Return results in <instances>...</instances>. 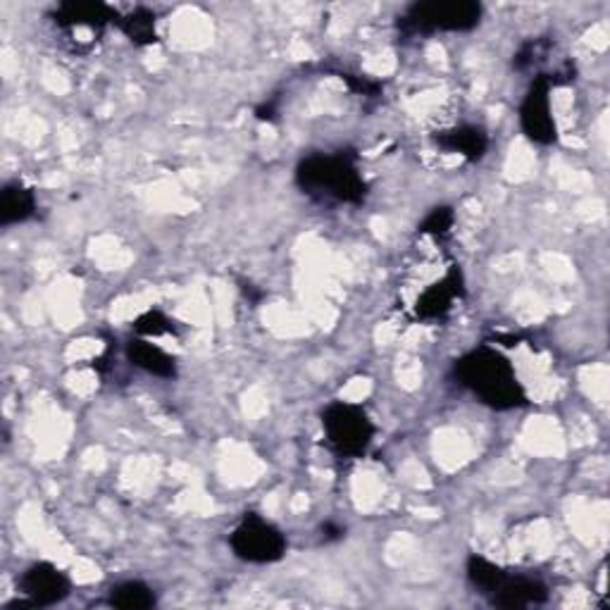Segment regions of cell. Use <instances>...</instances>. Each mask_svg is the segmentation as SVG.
Segmentation results:
<instances>
[{"instance_id": "cell-1", "label": "cell", "mask_w": 610, "mask_h": 610, "mask_svg": "<svg viewBox=\"0 0 610 610\" xmlns=\"http://www.w3.org/2000/svg\"><path fill=\"white\" fill-rule=\"evenodd\" d=\"M453 378L479 399V403L494 411H513L527 405V394L518 380V372L504 353L492 347H477L461 355L453 363Z\"/></svg>"}, {"instance_id": "cell-2", "label": "cell", "mask_w": 610, "mask_h": 610, "mask_svg": "<svg viewBox=\"0 0 610 610\" xmlns=\"http://www.w3.org/2000/svg\"><path fill=\"white\" fill-rule=\"evenodd\" d=\"M296 184L299 189L327 203H349L361 206L368 198V184L349 153H316L308 155L296 167Z\"/></svg>"}, {"instance_id": "cell-3", "label": "cell", "mask_w": 610, "mask_h": 610, "mask_svg": "<svg viewBox=\"0 0 610 610\" xmlns=\"http://www.w3.org/2000/svg\"><path fill=\"white\" fill-rule=\"evenodd\" d=\"M482 22V6L475 0H430L413 3L399 18L403 37H432L440 31H473Z\"/></svg>"}, {"instance_id": "cell-4", "label": "cell", "mask_w": 610, "mask_h": 610, "mask_svg": "<svg viewBox=\"0 0 610 610\" xmlns=\"http://www.w3.org/2000/svg\"><path fill=\"white\" fill-rule=\"evenodd\" d=\"M324 442L343 461L363 458L370 451L378 427L361 405L334 401L322 411Z\"/></svg>"}, {"instance_id": "cell-5", "label": "cell", "mask_w": 610, "mask_h": 610, "mask_svg": "<svg viewBox=\"0 0 610 610\" xmlns=\"http://www.w3.org/2000/svg\"><path fill=\"white\" fill-rule=\"evenodd\" d=\"M229 546L239 560L268 566V562L285 558L287 537L277 525L262 520L256 513H248L229 535Z\"/></svg>"}, {"instance_id": "cell-6", "label": "cell", "mask_w": 610, "mask_h": 610, "mask_svg": "<svg viewBox=\"0 0 610 610\" xmlns=\"http://www.w3.org/2000/svg\"><path fill=\"white\" fill-rule=\"evenodd\" d=\"M18 587L22 591V599L10 601L6 608H49L58 606L70 597L72 582L70 577L55 568L53 562H34L29 566L18 580Z\"/></svg>"}, {"instance_id": "cell-7", "label": "cell", "mask_w": 610, "mask_h": 610, "mask_svg": "<svg viewBox=\"0 0 610 610\" xmlns=\"http://www.w3.org/2000/svg\"><path fill=\"white\" fill-rule=\"evenodd\" d=\"M551 82L544 74L531 80L520 103V127L529 141L539 146H551L558 141V127L551 111Z\"/></svg>"}, {"instance_id": "cell-8", "label": "cell", "mask_w": 610, "mask_h": 610, "mask_svg": "<svg viewBox=\"0 0 610 610\" xmlns=\"http://www.w3.org/2000/svg\"><path fill=\"white\" fill-rule=\"evenodd\" d=\"M546 601H549V587H546L539 577L515 575V572H506L504 582H500L489 597L492 606L508 608V610L541 606Z\"/></svg>"}, {"instance_id": "cell-9", "label": "cell", "mask_w": 610, "mask_h": 610, "mask_svg": "<svg viewBox=\"0 0 610 610\" xmlns=\"http://www.w3.org/2000/svg\"><path fill=\"white\" fill-rule=\"evenodd\" d=\"M465 296L463 287V275L458 268H453L446 272L444 279L434 281L425 291L417 296L415 303V316L420 320H442L446 318L453 303Z\"/></svg>"}, {"instance_id": "cell-10", "label": "cell", "mask_w": 610, "mask_h": 610, "mask_svg": "<svg viewBox=\"0 0 610 610\" xmlns=\"http://www.w3.org/2000/svg\"><path fill=\"white\" fill-rule=\"evenodd\" d=\"M122 14L107 3L99 0H68V3L58 6L53 20L60 29H103L107 24H117Z\"/></svg>"}, {"instance_id": "cell-11", "label": "cell", "mask_w": 610, "mask_h": 610, "mask_svg": "<svg viewBox=\"0 0 610 610\" xmlns=\"http://www.w3.org/2000/svg\"><path fill=\"white\" fill-rule=\"evenodd\" d=\"M434 144L446 153H456L461 158L477 163L489 151V134L477 124H461V127H451L434 134Z\"/></svg>"}, {"instance_id": "cell-12", "label": "cell", "mask_w": 610, "mask_h": 610, "mask_svg": "<svg viewBox=\"0 0 610 610\" xmlns=\"http://www.w3.org/2000/svg\"><path fill=\"white\" fill-rule=\"evenodd\" d=\"M124 355H127V361L134 368L153 374V378H161V380L177 378V358L169 355L161 347H155V343H151L148 339H132L127 343V349H124Z\"/></svg>"}, {"instance_id": "cell-13", "label": "cell", "mask_w": 610, "mask_h": 610, "mask_svg": "<svg viewBox=\"0 0 610 610\" xmlns=\"http://www.w3.org/2000/svg\"><path fill=\"white\" fill-rule=\"evenodd\" d=\"M37 213V196L22 182H10L0 192V225L12 227L27 223Z\"/></svg>"}, {"instance_id": "cell-14", "label": "cell", "mask_w": 610, "mask_h": 610, "mask_svg": "<svg viewBox=\"0 0 610 610\" xmlns=\"http://www.w3.org/2000/svg\"><path fill=\"white\" fill-rule=\"evenodd\" d=\"M155 24H158V18L148 8H134L132 12L122 14L117 22L122 34L136 45H153L158 41V29H155Z\"/></svg>"}, {"instance_id": "cell-15", "label": "cell", "mask_w": 610, "mask_h": 610, "mask_svg": "<svg viewBox=\"0 0 610 610\" xmlns=\"http://www.w3.org/2000/svg\"><path fill=\"white\" fill-rule=\"evenodd\" d=\"M107 606L120 610H148L155 606V591L138 580L120 582L107 593Z\"/></svg>"}, {"instance_id": "cell-16", "label": "cell", "mask_w": 610, "mask_h": 610, "mask_svg": "<svg viewBox=\"0 0 610 610\" xmlns=\"http://www.w3.org/2000/svg\"><path fill=\"white\" fill-rule=\"evenodd\" d=\"M467 580H471V585L482 593V597H492L494 589L504 582V577H506V568H500L496 566V562H492L489 558H484V556H471L467 558Z\"/></svg>"}, {"instance_id": "cell-17", "label": "cell", "mask_w": 610, "mask_h": 610, "mask_svg": "<svg viewBox=\"0 0 610 610\" xmlns=\"http://www.w3.org/2000/svg\"><path fill=\"white\" fill-rule=\"evenodd\" d=\"M134 332L141 339H155V337H165V334H175L177 327L172 322L163 310H146L144 316H138L134 320Z\"/></svg>"}, {"instance_id": "cell-18", "label": "cell", "mask_w": 610, "mask_h": 610, "mask_svg": "<svg viewBox=\"0 0 610 610\" xmlns=\"http://www.w3.org/2000/svg\"><path fill=\"white\" fill-rule=\"evenodd\" d=\"M453 223H456V213H453V208L436 206L427 213L425 220L420 223L417 231L430 234V237H446V234L453 229Z\"/></svg>"}, {"instance_id": "cell-19", "label": "cell", "mask_w": 610, "mask_h": 610, "mask_svg": "<svg viewBox=\"0 0 610 610\" xmlns=\"http://www.w3.org/2000/svg\"><path fill=\"white\" fill-rule=\"evenodd\" d=\"M343 82H347L355 93H363V96H378L380 93V84L378 82H370L365 80V76H353V74H343L341 76Z\"/></svg>"}, {"instance_id": "cell-20", "label": "cell", "mask_w": 610, "mask_h": 610, "mask_svg": "<svg viewBox=\"0 0 610 610\" xmlns=\"http://www.w3.org/2000/svg\"><path fill=\"white\" fill-rule=\"evenodd\" d=\"M322 531H330V535H327L324 539H341V535H343V529H341V527H334L332 523H327V525L322 527Z\"/></svg>"}]
</instances>
